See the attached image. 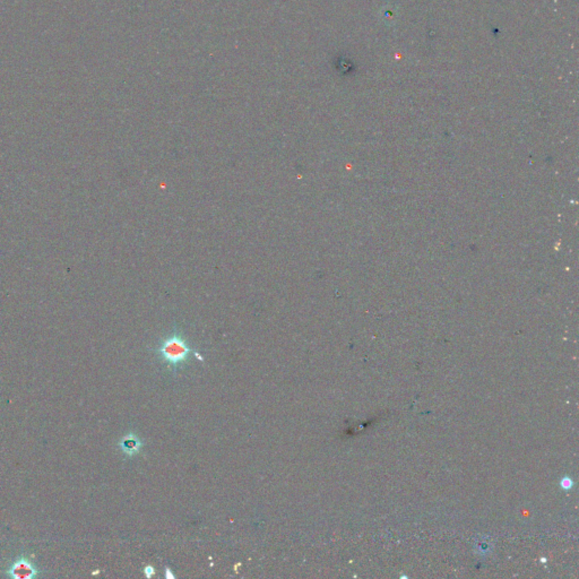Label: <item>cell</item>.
<instances>
[{
  "mask_svg": "<svg viewBox=\"0 0 579 579\" xmlns=\"http://www.w3.org/2000/svg\"><path fill=\"white\" fill-rule=\"evenodd\" d=\"M160 359L168 363L173 371H178L180 367L187 362L190 356H196L201 359V356L188 344L185 336L180 331H175L168 338H164L155 350Z\"/></svg>",
  "mask_w": 579,
  "mask_h": 579,
  "instance_id": "obj_1",
  "label": "cell"
},
{
  "mask_svg": "<svg viewBox=\"0 0 579 579\" xmlns=\"http://www.w3.org/2000/svg\"><path fill=\"white\" fill-rule=\"evenodd\" d=\"M41 570L31 559L22 554L7 568L6 575L14 579H32L40 576Z\"/></svg>",
  "mask_w": 579,
  "mask_h": 579,
  "instance_id": "obj_2",
  "label": "cell"
},
{
  "mask_svg": "<svg viewBox=\"0 0 579 579\" xmlns=\"http://www.w3.org/2000/svg\"><path fill=\"white\" fill-rule=\"evenodd\" d=\"M143 446L144 444L135 435H126L119 440L118 444L121 452L127 457H134L137 454H140V449L143 448Z\"/></svg>",
  "mask_w": 579,
  "mask_h": 579,
  "instance_id": "obj_3",
  "label": "cell"
},
{
  "mask_svg": "<svg viewBox=\"0 0 579 579\" xmlns=\"http://www.w3.org/2000/svg\"><path fill=\"white\" fill-rule=\"evenodd\" d=\"M561 487H562L565 490H569V489L573 488V481H571V479H569V477H565V479L561 480Z\"/></svg>",
  "mask_w": 579,
  "mask_h": 579,
  "instance_id": "obj_4",
  "label": "cell"
},
{
  "mask_svg": "<svg viewBox=\"0 0 579 579\" xmlns=\"http://www.w3.org/2000/svg\"><path fill=\"white\" fill-rule=\"evenodd\" d=\"M154 573H155V571H154L153 567L149 566L145 568V575H146V577H149V578L153 576Z\"/></svg>",
  "mask_w": 579,
  "mask_h": 579,
  "instance_id": "obj_5",
  "label": "cell"
}]
</instances>
